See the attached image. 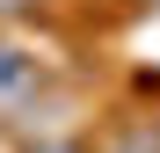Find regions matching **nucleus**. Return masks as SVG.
<instances>
[{
	"instance_id": "1",
	"label": "nucleus",
	"mask_w": 160,
	"mask_h": 153,
	"mask_svg": "<svg viewBox=\"0 0 160 153\" xmlns=\"http://www.w3.org/2000/svg\"><path fill=\"white\" fill-rule=\"evenodd\" d=\"M37 88H44V59L0 37V110H29Z\"/></svg>"
},
{
	"instance_id": "2",
	"label": "nucleus",
	"mask_w": 160,
	"mask_h": 153,
	"mask_svg": "<svg viewBox=\"0 0 160 153\" xmlns=\"http://www.w3.org/2000/svg\"><path fill=\"white\" fill-rule=\"evenodd\" d=\"M95 153H160V117H153V110L117 117L109 131H102V146H95Z\"/></svg>"
},
{
	"instance_id": "3",
	"label": "nucleus",
	"mask_w": 160,
	"mask_h": 153,
	"mask_svg": "<svg viewBox=\"0 0 160 153\" xmlns=\"http://www.w3.org/2000/svg\"><path fill=\"white\" fill-rule=\"evenodd\" d=\"M29 153H88L80 139H44V146H29Z\"/></svg>"
},
{
	"instance_id": "4",
	"label": "nucleus",
	"mask_w": 160,
	"mask_h": 153,
	"mask_svg": "<svg viewBox=\"0 0 160 153\" xmlns=\"http://www.w3.org/2000/svg\"><path fill=\"white\" fill-rule=\"evenodd\" d=\"M22 8H37V0H0V15H22Z\"/></svg>"
}]
</instances>
